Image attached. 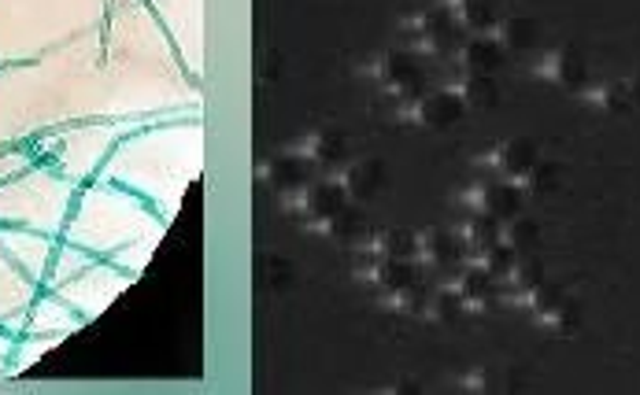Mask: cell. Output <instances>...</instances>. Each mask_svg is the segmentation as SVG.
Listing matches in <instances>:
<instances>
[{
	"instance_id": "18",
	"label": "cell",
	"mask_w": 640,
	"mask_h": 395,
	"mask_svg": "<svg viewBox=\"0 0 640 395\" xmlns=\"http://www.w3.org/2000/svg\"><path fill=\"white\" fill-rule=\"evenodd\" d=\"M507 182H515L526 196H544V193H555L563 185V171L555 163H536L533 171H526L522 177H507Z\"/></svg>"
},
{
	"instance_id": "7",
	"label": "cell",
	"mask_w": 640,
	"mask_h": 395,
	"mask_svg": "<svg viewBox=\"0 0 640 395\" xmlns=\"http://www.w3.org/2000/svg\"><path fill=\"white\" fill-rule=\"evenodd\" d=\"M448 285H451V293L463 299L467 310H488L496 304V277L474 259H467L463 267L448 277Z\"/></svg>"
},
{
	"instance_id": "16",
	"label": "cell",
	"mask_w": 640,
	"mask_h": 395,
	"mask_svg": "<svg viewBox=\"0 0 640 395\" xmlns=\"http://www.w3.org/2000/svg\"><path fill=\"white\" fill-rule=\"evenodd\" d=\"M500 225L496 219H488V214H470V219L459 225V244H463L467 259H478L485 248H493L496 240H500Z\"/></svg>"
},
{
	"instance_id": "12",
	"label": "cell",
	"mask_w": 640,
	"mask_h": 395,
	"mask_svg": "<svg viewBox=\"0 0 640 395\" xmlns=\"http://www.w3.org/2000/svg\"><path fill=\"white\" fill-rule=\"evenodd\" d=\"M334 174L341 177V185H345V193L352 203L371 200V196H378V189H382V163H374V159H355V163L337 166Z\"/></svg>"
},
{
	"instance_id": "20",
	"label": "cell",
	"mask_w": 640,
	"mask_h": 395,
	"mask_svg": "<svg viewBox=\"0 0 640 395\" xmlns=\"http://www.w3.org/2000/svg\"><path fill=\"white\" fill-rule=\"evenodd\" d=\"M459 97H463L467 108H493L496 103V82L493 74H463L456 82Z\"/></svg>"
},
{
	"instance_id": "3",
	"label": "cell",
	"mask_w": 640,
	"mask_h": 395,
	"mask_svg": "<svg viewBox=\"0 0 640 395\" xmlns=\"http://www.w3.org/2000/svg\"><path fill=\"white\" fill-rule=\"evenodd\" d=\"M467 103L459 97L456 86L448 89H433V92H422V97L408 100L400 108V119L411 122V126H426V129H445V126H456L459 119H463Z\"/></svg>"
},
{
	"instance_id": "24",
	"label": "cell",
	"mask_w": 640,
	"mask_h": 395,
	"mask_svg": "<svg viewBox=\"0 0 640 395\" xmlns=\"http://www.w3.org/2000/svg\"><path fill=\"white\" fill-rule=\"evenodd\" d=\"M629 97H633V108H640V71L637 74H629Z\"/></svg>"
},
{
	"instance_id": "10",
	"label": "cell",
	"mask_w": 640,
	"mask_h": 395,
	"mask_svg": "<svg viewBox=\"0 0 640 395\" xmlns=\"http://www.w3.org/2000/svg\"><path fill=\"white\" fill-rule=\"evenodd\" d=\"M581 103H589L600 115H626L633 108V97H629V82L626 78H607V82H585L578 89Z\"/></svg>"
},
{
	"instance_id": "15",
	"label": "cell",
	"mask_w": 640,
	"mask_h": 395,
	"mask_svg": "<svg viewBox=\"0 0 640 395\" xmlns=\"http://www.w3.org/2000/svg\"><path fill=\"white\" fill-rule=\"evenodd\" d=\"M496 41L504 45V52H530L541 37V23L530 15H507L496 23Z\"/></svg>"
},
{
	"instance_id": "6",
	"label": "cell",
	"mask_w": 640,
	"mask_h": 395,
	"mask_svg": "<svg viewBox=\"0 0 640 395\" xmlns=\"http://www.w3.org/2000/svg\"><path fill=\"white\" fill-rule=\"evenodd\" d=\"M536 163H541V148H536V140L530 137L500 140V145H493L488 152L474 156V166H485V171H493L496 177H522L526 171H533Z\"/></svg>"
},
{
	"instance_id": "2",
	"label": "cell",
	"mask_w": 640,
	"mask_h": 395,
	"mask_svg": "<svg viewBox=\"0 0 640 395\" xmlns=\"http://www.w3.org/2000/svg\"><path fill=\"white\" fill-rule=\"evenodd\" d=\"M522 200H526V193L515 182H507V177H500V182H474L459 193V203H463L470 214H488V219H496V222H507V219H515V214H522Z\"/></svg>"
},
{
	"instance_id": "9",
	"label": "cell",
	"mask_w": 640,
	"mask_h": 395,
	"mask_svg": "<svg viewBox=\"0 0 640 395\" xmlns=\"http://www.w3.org/2000/svg\"><path fill=\"white\" fill-rule=\"evenodd\" d=\"M504 45L496 41V34H470V41H463L456 49V63L463 74H493L504 63Z\"/></svg>"
},
{
	"instance_id": "13",
	"label": "cell",
	"mask_w": 640,
	"mask_h": 395,
	"mask_svg": "<svg viewBox=\"0 0 640 395\" xmlns=\"http://www.w3.org/2000/svg\"><path fill=\"white\" fill-rule=\"evenodd\" d=\"M307 171H312V166H307L304 159L293 152V148H286V152H281L278 159L263 163L256 174H259L263 185H275L278 193H289V189H297V185H304L307 177H312Z\"/></svg>"
},
{
	"instance_id": "14",
	"label": "cell",
	"mask_w": 640,
	"mask_h": 395,
	"mask_svg": "<svg viewBox=\"0 0 640 395\" xmlns=\"http://www.w3.org/2000/svg\"><path fill=\"white\" fill-rule=\"evenodd\" d=\"M451 18L459 23V30H474V34H493L500 23L496 12V0H445Z\"/></svg>"
},
{
	"instance_id": "11",
	"label": "cell",
	"mask_w": 640,
	"mask_h": 395,
	"mask_svg": "<svg viewBox=\"0 0 640 395\" xmlns=\"http://www.w3.org/2000/svg\"><path fill=\"white\" fill-rule=\"evenodd\" d=\"M467 262V251L459 244V233H445V230H426L419 233V267H459Z\"/></svg>"
},
{
	"instance_id": "21",
	"label": "cell",
	"mask_w": 640,
	"mask_h": 395,
	"mask_svg": "<svg viewBox=\"0 0 640 395\" xmlns=\"http://www.w3.org/2000/svg\"><path fill=\"white\" fill-rule=\"evenodd\" d=\"M500 237L522 256V251H530L533 244L541 240V222H536V219H526V214H515V219H507V222L500 225Z\"/></svg>"
},
{
	"instance_id": "5",
	"label": "cell",
	"mask_w": 640,
	"mask_h": 395,
	"mask_svg": "<svg viewBox=\"0 0 640 395\" xmlns=\"http://www.w3.org/2000/svg\"><path fill=\"white\" fill-rule=\"evenodd\" d=\"M530 74L541 82H548V86H555V89H570V92H578L589 82L585 55H581L578 49H570V45H555V49L541 52V60L533 63Z\"/></svg>"
},
{
	"instance_id": "1",
	"label": "cell",
	"mask_w": 640,
	"mask_h": 395,
	"mask_svg": "<svg viewBox=\"0 0 640 395\" xmlns=\"http://www.w3.org/2000/svg\"><path fill=\"white\" fill-rule=\"evenodd\" d=\"M281 203H286V214L300 219L312 233H323L326 222L334 219V214H341L352 200H348L341 177L326 174V177H307L304 185L281 193Z\"/></svg>"
},
{
	"instance_id": "19",
	"label": "cell",
	"mask_w": 640,
	"mask_h": 395,
	"mask_svg": "<svg viewBox=\"0 0 640 395\" xmlns=\"http://www.w3.org/2000/svg\"><path fill=\"white\" fill-rule=\"evenodd\" d=\"M507 285V296H526V293H536V288L544 285V267L536 259H522L511 267V274L504 277Z\"/></svg>"
},
{
	"instance_id": "4",
	"label": "cell",
	"mask_w": 640,
	"mask_h": 395,
	"mask_svg": "<svg viewBox=\"0 0 640 395\" xmlns=\"http://www.w3.org/2000/svg\"><path fill=\"white\" fill-rule=\"evenodd\" d=\"M459 30V23L451 18L448 4L440 0V4L426 8V12L403 18V34L411 37V49H415L419 55H440L448 52L451 45V34Z\"/></svg>"
},
{
	"instance_id": "8",
	"label": "cell",
	"mask_w": 640,
	"mask_h": 395,
	"mask_svg": "<svg viewBox=\"0 0 640 395\" xmlns=\"http://www.w3.org/2000/svg\"><path fill=\"white\" fill-rule=\"evenodd\" d=\"M289 148H293L307 166H334V163H341L345 159V137L337 134V129H329V126H312Z\"/></svg>"
},
{
	"instance_id": "23",
	"label": "cell",
	"mask_w": 640,
	"mask_h": 395,
	"mask_svg": "<svg viewBox=\"0 0 640 395\" xmlns=\"http://www.w3.org/2000/svg\"><path fill=\"white\" fill-rule=\"evenodd\" d=\"M500 373L496 370H488V366H482V370H470L463 373V388L467 392H493V388H500Z\"/></svg>"
},
{
	"instance_id": "17",
	"label": "cell",
	"mask_w": 640,
	"mask_h": 395,
	"mask_svg": "<svg viewBox=\"0 0 640 395\" xmlns=\"http://www.w3.org/2000/svg\"><path fill=\"white\" fill-rule=\"evenodd\" d=\"M371 225H366V219L360 211H352V203L345 207L341 214H334V219L326 222V230H323V237L329 240H337V244H352V248H360V244L371 237Z\"/></svg>"
},
{
	"instance_id": "22",
	"label": "cell",
	"mask_w": 640,
	"mask_h": 395,
	"mask_svg": "<svg viewBox=\"0 0 640 395\" xmlns=\"http://www.w3.org/2000/svg\"><path fill=\"white\" fill-rule=\"evenodd\" d=\"M474 262H482V267H485L496 281H504L507 274H511L515 262H519V251H515L511 244H507V240L500 237V240L493 244V248H485Z\"/></svg>"
}]
</instances>
